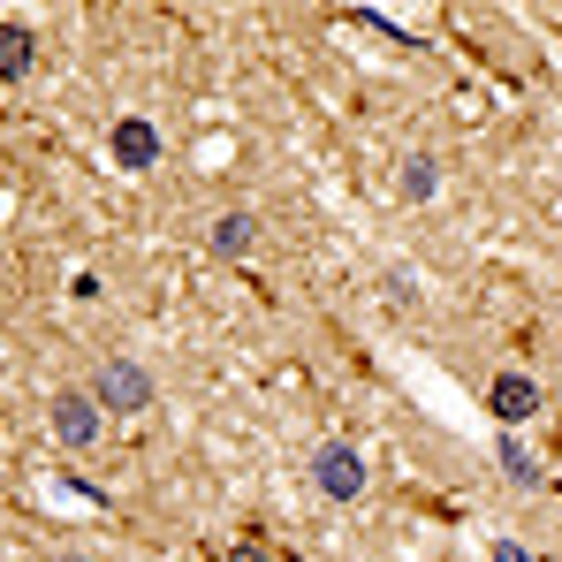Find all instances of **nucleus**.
Wrapping results in <instances>:
<instances>
[{
	"mask_svg": "<svg viewBox=\"0 0 562 562\" xmlns=\"http://www.w3.org/2000/svg\"><path fill=\"white\" fill-rule=\"evenodd\" d=\"M54 426H61V441H99V411L85 395H61L54 403Z\"/></svg>",
	"mask_w": 562,
	"mask_h": 562,
	"instance_id": "f257e3e1",
	"label": "nucleus"
},
{
	"mask_svg": "<svg viewBox=\"0 0 562 562\" xmlns=\"http://www.w3.org/2000/svg\"><path fill=\"white\" fill-rule=\"evenodd\" d=\"M319 486H327V494H358V486H366V471H358L350 449H319Z\"/></svg>",
	"mask_w": 562,
	"mask_h": 562,
	"instance_id": "f03ea898",
	"label": "nucleus"
},
{
	"mask_svg": "<svg viewBox=\"0 0 562 562\" xmlns=\"http://www.w3.org/2000/svg\"><path fill=\"white\" fill-rule=\"evenodd\" d=\"M99 395H106L114 411H137V403H145V373H137V366H106V373H99Z\"/></svg>",
	"mask_w": 562,
	"mask_h": 562,
	"instance_id": "7ed1b4c3",
	"label": "nucleus"
},
{
	"mask_svg": "<svg viewBox=\"0 0 562 562\" xmlns=\"http://www.w3.org/2000/svg\"><path fill=\"white\" fill-rule=\"evenodd\" d=\"M114 153H122V160H130V168H145V160H153V153H160V137H153V130H145V122H122V130H114Z\"/></svg>",
	"mask_w": 562,
	"mask_h": 562,
	"instance_id": "20e7f679",
	"label": "nucleus"
},
{
	"mask_svg": "<svg viewBox=\"0 0 562 562\" xmlns=\"http://www.w3.org/2000/svg\"><path fill=\"white\" fill-rule=\"evenodd\" d=\"M532 403H540V387H532V380H494V411H502V418H525Z\"/></svg>",
	"mask_w": 562,
	"mask_h": 562,
	"instance_id": "39448f33",
	"label": "nucleus"
},
{
	"mask_svg": "<svg viewBox=\"0 0 562 562\" xmlns=\"http://www.w3.org/2000/svg\"><path fill=\"white\" fill-rule=\"evenodd\" d=\"M502 471H509V479H525V486L540 479V464L525 457V441H502Z\"/></svg>",
	"mask_w": 562,
	"mask_h": 562,
	"instance_id": "423d86ee",
	"label": "nucleus"
},
{
	"mask_svg": "<svg viewBox=\"0 0 562 562\" xmlns=\"http://www.w3.org/2000/svg\"><path fill=\"white\" fill-rule=\"evenodd\" d=\"M213 244H221V251H244V244H251V221H244V213H228V221L213 228Z\"/></svg>",
	"mask_w": 562,
	"mask_h": 562,
	"instance_id": "0eeeda50",
	"label": "nucleus"
},
{
	"mask_svg": "<svg viewBox=\"0 0 562 562\" xmlns=\"http://www.w3.org/2000/svg\"><path fill=\"white\" fill-rule=\"evenodd\" d=\"M0 61H8V77H23V61H31V46H23V31H8V46H0Z\"/></svg>",
	"mask_w": 562,
	"mask_h": 562,
	"instance_id": "6e6552de",
	"label": "nucleus"
},
{
	"mask_svg": "<svg viewBox=\"0 0 562 562\" xmlns=\"http://www.w3.org/2000/svg\"><path fill=\"white\" fill-rule=\"evenodd\" d=\"M494 562H532V555H525V548H502V555H494Z\"/></svg>",
	"mask_w": 562,
	"mask_h": 562,
	"instance_id": "1a4fd4ad",
	"label": "nucleus"
}]
</instances>
